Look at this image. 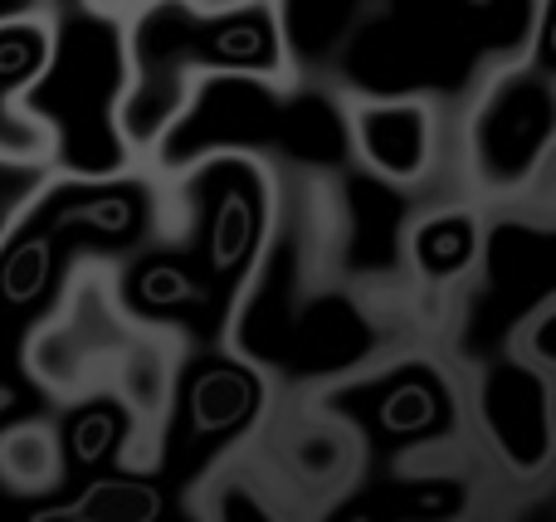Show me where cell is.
Wrapping results in <instances>:
<instances>
[{"label":"cell","mask_w":556,"mask_h":522,"mask_svg":"<svg viewBox=\"0 0 556 522\" xmlns=\"http://www.w3.org/2000/svg\"><path fill=\"white\" fill-rule=\"evenodd\" d=\"M127 88L117 107L123 142L147 162L162 132L181 117L205 74L293 78L274 0H244L235 10H195L186 0H137L123 15Z\"/></svg>","instance_id":"cell-1"},{"label":"cell","mask_w":556,"mask_h":522,"mask_svg":"<svg viewBox=\"0 0 556 522\" xmlns=\"http://www.w3.org/2000/svg\"><path fill=\"white\" fill-rule=\"evenodd\" d=\"M49 54L20 88L15 113L45 137L54 176H117L137 166L127 152L117 107L127 88L123 15L93 0H49Z\"/></svg>","instance_id":"cell-2"},{"label":"cell","mask_w":556,"mask_h":522,"mask_svg":"<svg viewBox=\"0 0 556 522\" xmlns=\"http://www.w3.org/2000/svg\"><path fill=\"white\" fill-rule=\"evenodd\" d=\"M556 142V68L508 59L479 78L464 156L483 195H518L547 166Z\"/></svg>","instance_id":"cell-3"},{"label":"cell","mask_w":556,"mask_h":522,"mask_svg":"<svg viewBox=\"0 0 556 522\" xmlns=\"http://www.w3.org/2000/svg\"><path fill=\"white\" fill-rule=\"evenodd\" d=\"M346 152L391 186H415L434 166V117L430 98H356L346 107Z\"/></svg>","instance_id":"cell-4"},{"label":"cell","mask_w":556,"mask_h":522,"mask_svg":"<svg viewBox=\"0 0 556 522\" xmlns=\"http://www.w3.org/2000/svg\"><path fill=\"white\" fill-rule=\"evenodd\" d=\"M483 254V220L469 205H444L425 215L405 240V259L425 283H454L479 264Z\"/></svg>","instance_id":"cell-5"},{"label":"cell","mask_w":556,"mask_h":522,"mask_svg":"<svg viewBox=\"0 0 556 522\" xmlns=\"http://www.w3.org/2000/svg\"><path fill=\"white\" fill-rule=\"evenodd\" d=\"M0 474L20 488H39L59 474V440L45 425L0 430Z\"/></svg>","instance_id":"cell-6"},{"label":"cell","mask_w":556,"mask_h":522,"mask_svg":"<svg viewBox=\"0 0 556 522\" xmlns=\"http://www.w3.org/2000/svg\"><path fill=\"white\" fill-rule=\"evenodd\" d=\"M54 176V166L45 156H15V152H0V244H5L10 225L20 220L35 191Z\"/></svg>","instance_id":"cell-7"},{"label":"cell","mask_w":556,"mask_h":522,"mask_svg":"<svg viewBox=\"0 0 556 522\" xmlns=\"http://www.w3.org/2000/svg\"><path fill=\"white\" fill-rule=\"evenodd\" d=\"M68 440H74V464H98V459L108 455V449L123 440V430H117L113 416H103V410H78L74 425H68Z\"/></svg>","instance_id":"cell-8"},{"label":"cell","mask_w":556,"mask_h":522,"mask_svg":"<svg viewBox=\"0 0 556 522\" xmlns=\"http://www.w3.org/2000/svg\"><path fill=\"white\" fill-rule=\"evenodd\" d=\"M49 0H0V25L10 20H25V15H45Z\"/></svg>","instance_id":"cell-9"},{"label":"cell","mask_w":556,"mask_h":522,"mask_svg":"<svg viewBox=\"0 0 556 522\" xmlns=\"http://www.w3.org/2000/svg\"><path fill=\"white\" fill-rule=\"evenodd\" d=\"M186 5H195V10L211 15V10H235V5H244V0H186Z\"/></svg>","instance_id":"cell-10"},{"label":"cell","mask_w":556,"mask_h":522,"mask_svg":"<svg viewBox=\"0 0 556 522\" xmlns=\"http://www.w3.org/2000/svg\"><path fill=\"white\" fill-rule=\"evenodd\" d=\"M93 5H103V10H117V15H127V10H132L137 0H93Z\"/></svg>","instance_id":"cell-11"}]
</instances>
